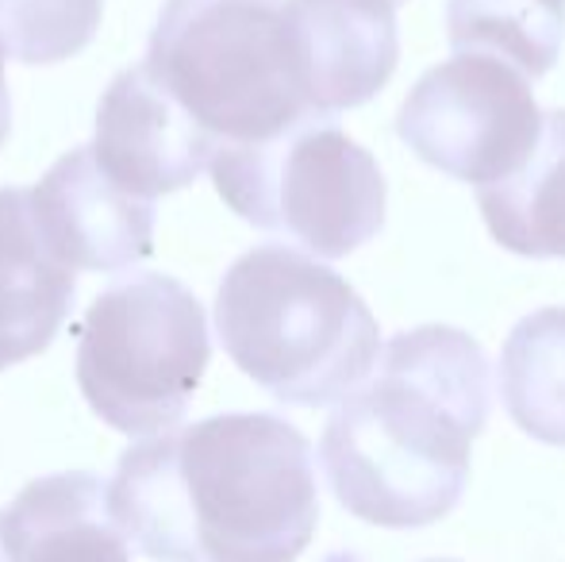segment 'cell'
Listing matches in <instances>:
<instances>
[{
	"label": "cell",
	"mask_w": 565,
	"mask_h": 562,
	"mask_svg": "<svg viewBox=\"0 0 565 562\" xmlns=\"http://www.w3.org/2000/svg\"><path fill=\"white\" fill-rule=\"evenodd\" d=\"M116 528L154 562H297L320 524L316 455L274 413H220L119 455Z\"/></svg>",
	"instance_id": "6da1fadb"
},
{
	"label": "cell",
	"mask_w": 565,
	"mask_h": 562,
	"mask_svg": "<svg viewBox=\"0 0 565 562\" xmlns=\"http://www.w3.org/2000/svg\"><path fill=\"white\" fill-rule=\"evenodd\" d=\"M489 405L492 370L477 339L447 324L401 331L323 427L331 494L365 524H435L466 494L469 450Z\"/></svg>",
	"instance_id": "7a4b0ae2"
},
{
	"label": "cell",
	"mask_w": 565,
	"mask_h": 562,
	"mask_svg": "<svg viewBox=\"0 0 565 562\" xmlns=\"http://www.w3.org/2000/svg\"><path fill=\"white\" fill-rule=\"evenodd\" d=\"M216 336L254 385L297 409L335 405L370 378L381 354L377 316L354 285L281 243L227 266Z\"/></svg>",
	"instance_id": "3957f363"
},
{
	"label": "cell",
	"mask_w": 565,
	"mask_h": 562,
	"mask_svg": "<svg viewBox=\"0 0 565 562\" xmlns=\"http://www.w3.org/2000/svg\"><path fill=\"white\" fill-rule=\"evenodd\" d=\"M142 62L220 147L316 116L289 0H166Z\"/></svg>",
	"instance_id": "277c9868"
},
{
	"label": "cell",
	"mask_w": 565,
	"mask_h": 562,
	"mask_svg": "<svg viewBox=\"0 0 565 562\" xmlns=\"http://www.w3.org/2000/svg\"><path fill=\"white\" fill-rule=\"evenodd\" d=\"M216 193L238 220L297 240L312 258H347L385 227V173L331 116H305L212 158Z\"/></svg>",
	"instance_id": "5b68a950"
},
{
	"label": "cell",
	"mask_w": 565,
	"mask_h": 562,
	"mask_svg": "<svg viewBox=\"0 0 565 562\" xmlns=\"http://www.w3.org/2000/svg\"><path fill=\"white\" fill-rule=\"evenodd\" d=\"M212 359L201 300L170 274L119 278L77 324V385L124 435L170 432Z\"/></svg>",
	"instance_id": "8992f818"
},
{
	"label": "cell",
	"mask_w": 565,
	"mask_h": 562,
	"mask_svg": "<svg viewBox=\"0 0 565 562\" xmlns=\"http://www.w3.org/2000/svg\"><path fill=\"white\" fill-rule=\"evenodd\" d=\"M539 131L531 77L484 54H454L427 70L396 113V136L419 162L477 189L520 170Z\"/></svg>",
	"instance_id": "52a82bcc"
},
{
	"label": "cell",
	"mask_w": 565,
	"mask_h": 562,
	"mask_svg": "<svg viewBox=\"0 0 565 562\" xmlns=\"http://www.w3.org/2000/svg\"><path fill=\"white\" fill-rule=\"evenodd\" d=\"M216 150L220 142L158 85L147 62L119 70L100 97L93 155L116 185L142 201L193 185Z\"/></svg>",
	"instance_id": "ba28073f"
},
{
	"label": "cell",
	"mask_w": 565,
	"mask_h": 562,
	"mask_svg": "<svg viewBox=\"0 0 565 562\" xmlns=\"http://www.w3.org/2000/svg\"><path fill=\"white\" fill-rule=\"evenodd\" d=\"M31 204L54 255L74 271L124 274L154 251V201L116 185L93 147L62 155L31 189Z\"/></svg>",
	"instance_id": "9c48e42d"
},
{
	"label": "cell",
	"mask_w": 565,
	"mask_h": 562,
	"mask_svg": "<svg viewBox=\"0 0 565 562\" xmlns=\"http://www.w3.org/2000/svg\"><path fill=\"white\" fill-rule=\"evenodd\" d=\"M308 100L335 116L377 97L401 59L393 0H289Z\"/></svg>",
	"instance_id": "30bf717a"
},
{
	"label": "cell",
	"mask_w": 565,
	"mask_h": 562,
	"mask_svg": "<svg viewBox=\"0 0 565 562\" xmlns=\"http://www.w3.org/2000/svg\"><path fill=\"white\" fill-rule=\"evenodd\" d=\"M74 297L77 271L46 243L31 189L0 185V370L46 351Z\"/></svg>",
	"instance_id": "8fae6325"
},
{
	"label": "cell",
	"mask_w": 565,
	"mask_h": 562,
	"mask_svg": "<svg viewBox=\"0 0 565 562\" xmlns=\"http://www.w3.org/2000/svg\"><path fill=\"white\" fill-rule=\"evenodd\" d=\"M4 562H131L108 509V481L89 470L35 478L0 512Z\"/></svg>",
	"instance_id": "7c38bea8"
},
{
	"label": "cell",
	"mask_w": 565,
	"mask_h": 562,
	"mask_svg": "<svg viewBox=\"0 0 565 562\" xmlns=\"http://www.w3.org/2000/svg\"><path fill=\"white\" fill-rule=\"evenodd\" d=\"M492 240L523 258H565V108L543 113L523 166L477 189Z\"/></svg>",
	"instance_id": "4fadbf2b"
},
{
	"label": "cell",
	"mask_w": 565,
	"mask_h": 562,
	"mask_svg": "<svg viewBox=\"0 0 565 562\" xmlns=\"http://www.w3.org/2000/svg\"><path fill=\"white\" fill-rule=\"evenodd\" d=\"M500 397L531 439L565 447V308L523 316L500 351Z\"/></svg>",
	"instance_id": "5bb4252c"
},
{
	"label": "cell",
	"mask_w": 565,
	"mask_h": 562,
	"mask_svg": "<svg viewBox=\"0 0 565 562\" xmlns=\"http://www.w3.org/2000/svg\"><path fill=\"white\" fill-rule=\"evenodd\" d=\"M454 54H484L539 82L565 43V0H450Z\"/></svg>",
	"instance_id": "9a60e30c"
},
{
	"label": "cell",
	"mask_w": 565,
	"mask_h": 562,
	"mask_svg": "<svg viewBox=\"0 0 565 562\" xmlns=\"http://www.w3.org/2000/svg\"><path fill=\"white\" fill-rule=\"evenodd\" d=\"M105 0H0V46L23 66H54L93 43Z\"/></svg>",
	"instance_id": "2e32d148"
},
{
	"label": "cell",
	"mask_w": 565,
	"mask_h": 562,
	"mask_svg": "<svg viewBox=\"0 0 565 562\" xmlns=\"http://www.w3.org/2000/svg\"><path fill=\"white\" fill-rule=\"evenodd\" d=\"M4 46H0V147L8 139V128H12V97H8V77H4Z\"/></svg>",
	"instance_id": "e0dca14e"
},
{
	"label": "cell",
	"mask_w": 565,
	"mask_h": 562,
	"mask_svg": "<svg viewBox=\"0 0 565 562\" xmlns=\"http://www.w3.org/2000/svg\"><path fill=\"white\" fill-rule=\"evenodd\" d=\"M427 562H454V559H427Z\"/></svg>",
	"instance_id": "ac0fdd59"
},
{
	"label": "cell",
	"mask_w": 565,
	"mask_h": 562,
	"mask_svg": "<svg viewBox=\"0 0 565 562\" xmlns=\"http://www.w3.org/2000/svg\"><path fill=\"white\" fill-rule=\"evenodd\" d=\"M393 4H396V8H401V4H408V0H393Z\"/></svg>",
	"instance_id": "d6986e66"
},
{
	"label": "cell",
	"mask_w": 565,
	"mask_h": 562,
	"mask_svg": "<svg viewBox=\"0 0 565 562\" xmlns=\"http://www.w3.org/2000/svg\"><path fill=\"white\" fill-rule=\"evenodd\" d=\"M0 562H4V548H0Z\"/></svg>",
	"instance_id": "ffe728a7"
}]
</instances>
